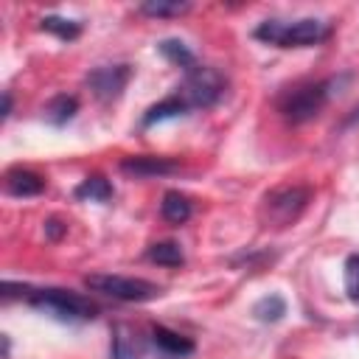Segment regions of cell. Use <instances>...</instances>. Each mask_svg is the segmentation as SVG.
Wrapping results in <instances>:
<instances>
[{"label": "cell", "instance_id": "6da1fadb", "mask_svg": "<svg viewBox=\"0 0 359 359\" xmlns=\"http://www.w3.org/2000/svg\"><path fill=\"white\" fill-rule=\"evenodd\" d=\"M328 36V25L314 17H303L294 22H280V20H264L255 28V39L278 45V48H306L317 45Z\"/></svg>", "mask_w": 359, "mask_h": 359}, {"label": "cell", "instance_id": "7a4b0ae2", "mask_svg": "<svg viewBox=\"0 0 359 359\" xmlns=\"http://www.w3.org/2000/svg\"><path fill=\"white\" fill-rule=\"evenodd\" d=\"M22 289V297L42 309V311H50L62 320H93L98 314V306L79 294V292H70V289H56V286H48V289H34V286H20Z\"/></svg>", "mask_w": 359, "mask_h": 359}, {"label": "cell", "instance_id": "3957f363", "mask_svg": "<svg viewBox=\"0 0 359 359\" xmlns=\"http://www.w3.org/2000/svg\"><path fill=\"white\" fill-rule=\"evenodd\" d=\"M309 199H311V191L306 185L275 188L261 202V222L266 227H289L292 222L300 219V213L306 210Z\"/></svg>", "mask_w": 359, "mask_h": 359}, {"label": "cell", "instance_id": "277c9868", "mask_svg": "<svg viewBox=\"0 0 359 359\" xmlns=\"http://www.w3.org/2000/svg\"><path fill=\"white\" fill-rule=\"evenodd\" d=\"M337 84V79H325V81H311V84H300L292 93H286V98L280 101V112L286 121L292 123H306L314 115H320V109L328 104L331 98V87Z\"/></svg>", "mask_w": 359, "mask_h": 359}, {"label": "cell", "instance_id": "5b68a950", "mask_svg": "<svg viewBox=\"0 0 359 359\" xmlns=\"http://www.w3.org/2000/svg\"><path fill=\"white\" fill-rule=\"evenodd\" d=\"M84 286L101 294H109L115 300H126V303H143V300H154L160 297V286L146 280V278H126V275H109V272H95L84 278Z\"/></svg>", "mask_w": 359, "mask_h": 359}, {"label": "cell", "instance_id": "8992f818", "mask_svg": "<svg viewBox=\"0 0 359 359\" xmlns=\"http://www.w3.org/2000/svg\"><path fill=\"white\" fill-rule=\"evenodd\" d=\"M224 76L216 67L208 65H196L194 70L185 73V84L180 87L182 98L188 101V107H213L222 95H224Z\"/></svg>", "mask_w": 359, "mask_h": 359}, {"label": "cell", "instance_id": "52a82bcc", "mask_svg": "<svg viewBox=\"0 0 359 359\" xmlns=\"http://www.w3.org/2000/svg\"><path fill=\"white\" fill-rule=\"evenodd\" d=\"M129 79H132V67L129 65H104V67H95L87 76V84L101 101H112V98H118L123 93Z\"/></svg>", "mask_w": 359, "mask_h": 359}, {"label": "cell", "instance_id": "ba28073f", "mask_svg": "<svg viewBox=\"0 0 359 359\" xmlns=\"http://www.w3.org/2000/svg\"><path fill=\"white\" fill-rule=\"evenodd\" d=\"M146 353V337L140 328L118 323L112 328V359H140Z\"/></svg>", "mask_w": 359, "mask_h": 359}, {"label": "cell", "instance_id": "9c48e42d", "mask_svg": "<svg viewBox=\"0 0 359 359\" xmlns=\"http://www.w3.org/2000/svg\"><path fill=\"white\" fill-rule=\"evenodd\" d=\"M180 168L177 160L168 157H151V154H137V157H123L121 171L135 174V177H160V174H174Z\"/></svg>", "mask_w": 359, "mask_h": 359}, {"label": "cell", "instance_id": "30bf717a", "mask_svg": "<svg viewBox=\"0 0 359 359\" xmlns=\"http://www.w3.org/2000/svg\"><path fill=\"white\" fill-rule=\"evenodd\" d=\"M6 191L11 196H36L45 191V180L34 171H25V168H14L6 174Z\"/></svg>", "mask_w": 359, "mask_h": 359}, {"label": "cell", "instance_id": "8fae6325", "mask_svg": "<svg viewBox=\"0 0 359 359\" xmlns=\"http://www.w3.org/2000/svg\"><path fill=\"white\" fill-rule=\"evenodd\" d=\"M151 339H154V345H157L163 353H168V356H188V353H194V342H191L188 337H182V334H177V331H171V328H165V325H154V328H151Z\"/></svg>", "mask_w": 359, "mask_h": 359}, {"label": "cell", "instance_id": "7c38bea8", "mask_svg": "<svg viewBox=\"0 0 359 359\" xmlns=\"http://www.w3.org/2000/svg\"><path fill=\"white\" fill-rule=\"evenodd\" d=\"M191 107H188V101L177 93V95H168V98H163V101H157L154 107H149L146 109V115H143V126H151V123H157V121H168V118H177V115H185Z\"/></svg>", "mask_w": 359, "mask_h": 359}, {"label": "cell", "instance_id": "4fadbf2b", "mask_svg": "<svg viewBox=\"0 0 359 359\" xmlns=\"http://www.w3.org/2000/svg\"><path fill=\"white\" fill-rule=\"evenodd\" d=\"M160 213H163V219L171 222V224H185V222L191 219V202H188L180 191H168V194L163 196V202H160Z\"/></svg>", "mask_w": 359, "mask_h": 359}, {"label": "cell", "instance_id": "5bb4252c", "mask_svg": "<svg viewBox=\"0 0 359 359\" xmlns=\"http://www.w3.org/2000/svg\"><path fill=\"white\" fill-rule=\"evenodd\" d=\"M160 53L168 59V62H174V65H180L185 73L188 70H194L199 62H196V56L188 50V45L185 42H180V39H163L160 42Z\"/></svg>", "mask_w": 359, "mask_h": 359}, {"label": "cell", "instance_id": "9a60e30c", "mask_svg": "<svg viewBox=\"0 0 359 359\" xmlns=\"http://www.w3.org/2000/svg\"><path fill=\"white\" fill-rule=\"evenodd\" d=\"M76 109H79V101H76L73 95H56V98L48 101L45 118H48L53 126H62V123H67V121L76 115Z\"/></svg>", "mask_w": 359, "mask_h": 359}, {"label": "cell", "instance_id": "2e32d148", "mask_svg": "<svg viewBox=\"0 0 359 359\" xmlns=\"http://www.w3.org/2000/svg\"><path fill=\"white\" fill-rule=\"evenodd\" d=\"M146 255H149V261H154V264H160V266H182V261H185V255H182V250H180L177 241L151 244Z\"/></svg>", "mask_w": 359, "mask_h": 359}, {"label": "cell", "instance_id": "e0dca14e", "mask_svg": "<svg viewBox=\"0 0 359 359\" xmlns=\"http://www.w3.org/2000/svg\"><path fill=\"white\" fill-rule=\"evenodd\" d=\"M76 196L79 199H90V202H107L112 196V185L104 180V177H87L79 188H76Z\"/></svg>", "mask_w": 359, "mask_h": 359}, {"label": "cell", "instance_id": "ac0fdd59", "mask_svg": "<svg viewBox=\"0 0 359 359\" xmlns=\"http://www.w3.org/2000/svg\"><path fill=\"white\" fill-rule=\"evenodd\" d=\"M252 314L261 320V323H275L286 314V300L280 294H266L261 297L255 306H252Z\"/></svg>", "mask_w": 359, "mask_h": 359}, {"label": "cell", "instance_id": "d6986e66", "mask_svg": "<svg viewBox=\"0 0 359 359\" xmlns=\"http://www.w3.org/2000/svg\"><path fill=\"white\" fill-rule=\"evenodd\" d=\"M143 14L149 17H180L185 11H191V3H177V0H151L140 6Z\"/></svg>", "mask_w": 359, "mask_h": 359}, {"label": "cell", "instance_id": "ffe728a7", "mask_svg": "<svg viewBox=\"0 0 359 359\" xmlns=\"http://www.w3.org/2000/svg\"><path fill=\"white\" fill-rule=\"evenodd\" d=\"M42 28H45V31H50V34H56L59 39H76V36L81 34V25H79L76 20L56 17V14L42 17Z\"/></svg>", "mask_w": 359, "mask_h": 359}, {"label": "cell", "instance_id": "44dd1931", "mask_svg": "<svg viewBox=\"0 0 359 359\" xmlns=\"http://www.w3.org/2000/svg\"><path fill=\"white\" fill-rule=\"evenodd\" d=\"M345 292L353 303H359V255L345 258Z\"/></svg>", "mask_w": 359, "mask_h": 359}, {"label": "cell", "instance_id": "7402d4cb", "mask_svg": "<svg viewBox=\"0 0 359 359\" xmlns=\"http://www.w3.org/2000/svg\"><path fill=\"white\" fill-rule=\"evenodd\" d=\"M62 230H65V227H62V222H56V219H50V222H48V236H50V238H59V236H62Z\"/></svg>", "mask_w": 359, "mask_h": 359}, {"label": "cell", "instance_id": "603a6c76", "mask_svg": "<svg viewBox=\"0 0 359 359\" xmlns=\"http://www.w3.org/2000/svg\"><path fill=\"white\" fill-rule=\"evenodd\" d=\"M345 126H359V107L345 118Z\"/></svg>", "mask_w": 359, "mask_h": 359}, {"label": "cell", "instance_id": "cb8c5ba5", "mask_svg": "<svg viewBox=\"0 0 359 359\" xmlns=\"http://www.w3.org/2000/svg\"><path fill=\"white\" fill-rule=\"evenodd\" d=\"M8 112H11V95L3 93V118H8Z\"/></svg>", "mask_w": 359, "mask_h": 359}]
</instances>
